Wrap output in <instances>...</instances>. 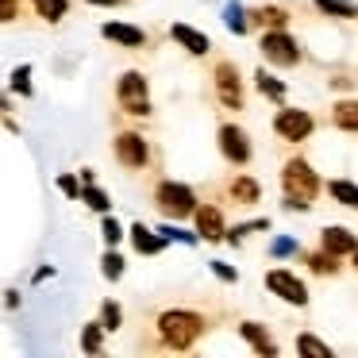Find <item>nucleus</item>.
I'll return each mask as SVG.
<instances>
[{"label":"nucleus","mask_w":358,"mask_h":358,"mask_svg":"<svg viewBox=\"0 0 358 358\" xmlns=\"http://www.w3.org/2000/svg\"><path fill=\"white\" fill-rule=\"evenodd\" d=\"M316 8L327 12V16H339V20H350L358 12L355 4H347V0H316Z\"/></svg>","instance_id":"nucleus-24"},{"label":"nucleus","mask_w":358,"mask_h":358,"mask_svg":"<svg viewBox=\"0 0 358 358\" xmlns=\"http://www.w3.org/2000/svg\"><path fill=\"white\" fill-rule=\"evenodd\" d=\"M31 4L39 12V20H47V24H58L70 12V0H31Z\"/></svg>","instance_id":"nucleus-17"},{"label":"nucleus","mask_w":358,"mask_h":358,"mask_svg":"<svg viewBox=\"0 0 358 358\" xmlns=\"http://www.w3.org/2000/svg\"><path fill=\"white\" fill-rule=\"evenodd\" d=\"M216 89H220V101L227 108H239L243 104V85H239V70L231 62H220L216 66Z\"/></svg>","instance_id":"nucleus-9"},{"label":"nucleus","mask_w":358,"mask_h":358,"mask_svg":"<svg viewBox=\"0 0 358 358\" xmlns=\"http://www.w3.org/2000/svg\"><path fill=\"white\" fill-rule=\"evenodd\" d=\"M239 331H243V339H250V347H255L258 355H278V343H273L270 335L262 331V324H250V320H247Z\"/></svg>","instance_id":"nucleus-16"},{"label":"nucleus","mask_w":358,"mask_h":358,"mask_svg":"<svg viewBox=\"0 0 358 358\" xmlns=\"http://www.w3.org/2000/svg\"><path fill=\"white\" fill-rule=\"evenodd\" d=\"M20 16V0H0V24H12Z\"/></svg>","instance_id":"nucleus-35"},{"label":"nucleus","mask_w":358,"mask_h":358,"mask_svg":"<svg viewBox=\"0 0 358 358\" xmlns=\"http://www.w3.org/2000/svg\"><path fill=\"white\" fill-rule=\"evenodd\" d=\"M262 55L278 66H296L301 50H296V43L289 39L285 31H270V35H262Z\"/></svg>","instance_id":"nucleus-5"},{"label":"nucleus","mask_w":358,"mask_h":358,"mask_svg":"<svg viewBox=\"0 0 358 358\" xmlns=\"http://www.w3.org/2000/svg\"><path fill=\"white\" fill-rule=\"evenodd\" d=\"M120 239H124V227H120L112 216H104V243H108V247H116Z\"/></svg>","instance_id":"nucleus-33"},{"label":"nucleus","mask_w":358,"mask_h":358,"mask_svg":"<svg viewBox=\"0 0 358 358\" xmlns=\"http://www.w3.org/2000/svg\"><path fill=\"white\" fill-rule=\"evenodd\" d=\"M266 227H270L266 220H250V224H239V227H235V231L227 235V239H239V235H247V231H266Z\"/></svg>","instance_id":"nucleus-37"},{"label":"nucleus","mask_w":358,"mask_h":358,"mask_svg":"<svg viewBox=\"0 0 358 358\" xmlns=\"http://www.w3.org/2000/svg\"><path fill=\"white\" fill-rule=\"evenodd\" d=\"M212 270H216V278H224V281H239V273H235L227 262H212Z\"/></svg>","instance_id":"nucleus-38"},{"label":"nucleus","mask_w":358,"mask_h":358,"mask_svg":"<svg viewBox=\"0 0 358 358\" xmlns=\"http://www.w3.org/2000/svg\"><path fill=\"white\" fill-rule=\"evenodd\" d=\"M101 270H104V278H108V281H120V278H124V258H120L116 250H108V255L101 258Z\"/></svg>","instance_id":"nucleus-30"},{"label":"nucleus","mask_w":358,"mask_h":358,"mask_svg":"<svg viewBox=\"0 0 358 358\" xmlns=\"http://www.w3.org/2000/svg\"><path fill=\"white\" fill-rule=\"evenodd\" d=\"M220 150H224V158H231V162H247L250 158V147H247V135L239 131V127H220Z\"/></svg>","instance_id":"nucleus-10"},{"label":"nucleus","mask_w":358,"mask_h":358,"mask_svg":"<svg viewBox=\"0 0 358 358\" xmlns=\"http://www.w3.org/2000/svg\"><path fill=\"white\" fill-rule=\"evenodd\" d=\"M101 35L112 39V43H120V47H143V43H147V35H143L139 27H131V24H104Z\"/></svg>","instance_id":"nucleus-14"},{"label":"nucleus","mask_w":358,"mask_h":358,"mask_svg":"<svg viewBox=\"0 0 358 358\" xmlns=\"http://www.w3.org/2000/svg\"><path fill=\"white\" fill-rule=\"evenodd\" d=\"M120 320H124L120 304H116V301H104V308H101V327H104V331H120Z\"/></svg>","instance_id":"nucleus-29"},{"label":"nucleus","mask_w":358,"mask_h":358,"mask_svg":"<svg viewBox=\"0 0 358 358\" xmlns=\"http://www.w3.org/2000/svg\"><path fill=\"white\" fill-rule=\"evenodd\" d=\"M131 243H135V250H139V255H158V250L166 247L162 235L150 231V227H143V224H135V227H131Z\"/></svg>","instance_id":"nucleus-15"},{"label":"nucleus","mask_w":358,"mask_h":358,"mask_svg":"<svg viewBox=\"0 0 358 358\" xmlns=\"http://www.w3.org/2000/svg\"><path fill=\"white\" fill-rule=\"evenodd\" d=\"M12 93H20V96H31V66H16L12 70Z\"/></svg>","instance_id":"nucleus-25"},{"label":"nucleus","mask_w":358,"mask_h":358,"mask_svg":"<svg viewBox=\"0 0 358 358\" xmlns=\"http://www.w3.org/2000/svg\"><path fill=\"white\" fill-rule=\"evenodd\" d=\"M335 124L347 127V131H358V101H339L335 104Z\"/></svg>","instance_id":"nucleus-18"},{"label":"nucleus","mask_w":358,"mask_h":358,"mask_svg":"<svg viewBox=\"0 0 358 358\" xmlns=\"http://www.w3.org/2000/svg\"><path fill=\"white\" fill-rule=\"evenodd\" d=\"M273 127H278L281 139L296 143V139H304V135L312 131V116H308V112H301V108H285V112H278Z\"/></svg>","instance_id":"nucleus-8"},{"label":"nucleus","mask_w":358,"mask_h":358,"mask_svg":"<svg viewBox=\"0 0 358 358\" xmlns=\"http://www.w3.org/2000/svg\"><path fill=\"white\" fill-rule=\"evenodd\" d=\"M250 20H255V24H262V27H273V31H278V27H285V12L281 8H255L250 12Z\"/></svg>","instance_id":"nucleus-21"},{"label":"nucleus","mask_w":358,"mask_h":358,"mask_svg":"<svg viewBox=\"0 0 358 358\" xmlns=\"http://www.w3.org/2000/svg\"><path fill=\"white\" fill-rule=\"evenodd\" d=\"M231 196H235L239 204H255V201H258V185H255L250 178H239V181L231 185Z\"/></svg>","instance_id":"nucleus-26"},{"label":"nucleus","mask_w":358,"mask_h":358,"mask_svg":"<svg viewBox=\"0 0 358 358\" xmlns=\"http://www.w3.org/2000/svg\"><path fill=\"white\" fill-rule=\"evenodd\" d=\"M89 4H101V8H112V4H120V0H89Z\"/></svg>","instance_id":"nucleus-39"},{"label":"nucleus","mask_w":358,"mask_h":358,"mask_svg":"<svg viewBox=\"0 0 358 358\" xmlns=\"http://www.w3.org/2000/svg\"><path fill=\"white\" fill-rule=\"evenodd\" d=\"M155 204L166 212V216H193L196 208V196L189 185H181V181H162V185L155 189Z\"/></svg>","instance_id":"nucleus-3"},{"label":"nucleus","mask_w":358,"mask_h":358,"mask_svg":"<svg viewBox=\"0 0 358 358\" xmlns=\"http://www.w3.org/2000/svg\"><path fill=\"white\" fill-rule=\"evenodd\" d=\"M270 255H273V258L296 255V239H273V243H270Z\"/></svg>","instance_id":"nucleus-34"},{"label":"nucleus","mask_w":358,"mask_h":358,"mask_svg":"<svg viewBox=\"0 0 358 358\" xmlns=\"http://www.w3.org/2000/svg\"><path fill=\"white\" fill-rule=\"evenodd\" d=\"M224 24H227V31L247 35L250 20H247V12H243V4H227V8H224Z\"/></svg>","instance_id":"nucleus-19"},{"label":"nucleus","mask_w":358,"mask_h":358,"mask_svg":"<svg viewBox=\"0 0 358 358\" xmlns=\"http://www.w3.org/2000/svg\"><path fill=\"white\" fill-rule=\"evenodd\" d=\"M81 201H85L93 212H108V193H104V189H96V185L81 189Z\"/></svg>","instance_id":"nucleus-27"},{"label":"nucleus","mask_w":358,"mask_h":358,"mask_svg":"<svg viewBox=\"0 0 358 358\" xmlns=\"http://www.w3.org/2000/svg\"><path fill=\"white\" fill-rule=\"evenodd\" d=\"M170 39H173V43H181V47H185L189 55H204V50L212 47V43H208V35L193 31L189 24H173V27H170Z\"/></svg>","instance_id":"nucleus-12"},{"label":"nucleus","mask_w":358,"mask_h":358,"mask_svg":"<svg viewBox=\"0 0 358 358\" xmlns=\"http://www.w3.org/2000/svg\"><path fill=\"white\" fill-rule=\"evenodd\" d=\"M58 189H62L66 196H81V185H78V178H73V173H62V178H58Z\"/></svg>","instance_id":"nucleus-36"},{"label":"nucleus","mask_w":358,"mask_h":358,"mask_svg":"<svg viewBox=\"0 0 358 358\" xmlns=\"http://www.w3.org/2000/svg\"><path fill=\"white\" fill-rule=\"evenodd\" d=\"M258 93L262 96H273V101H281V96H285V85H281L278 78H273V73H266V70H258Z\"/></svg>","instance_id":"nucleus-22"},{"label":"nucleus","mask_w":358,"mask_h":358,"mask_svg":"<svg viewBox=\"0 0 358 358\" xmlns=\"http://www.w3.org/2000/svg\"><path fill=\"white\" fill-rule=\"evenodd\" d=\"M101 343H104V327L101 324H85V331H81V350H85V355H96Z\"/></svg>","instance_id":"nucleus-23"},{"label":"nucleus","mask_w":358,"mask_h":358,"mask_svg":"<svg viewBox=\"0 0 358 358\" xmlns=\"http://www.w3.org/2000/svg\"><path fill=\"white\" fill-rule=\"evenodd\" d=\"M158 235H162V239H178V243H185V247H196V235H189V231H181V227H158Z\"/></svg>","instance_id":"nucleus-31"},{"label":"nucleus","mask_w":358,"mask_h":358,"mask_svg":"<svg viewBox=\"0 0 358 358\" xmlns=\"http://www.w3.org/2000/svg\"><path fill=\"white\" fill-rule=\"evenodd\" d=\"M327 193H331L339 204H347V208H358V185H350V181H331Z\"/></svg>","instance_id":"nucleus-20"},{"label":"nucleus","mask_w":358,"mask_h":358,"mask_svg":"<svg viewBox=\"0 0 358 358\" xmlns=\"http://www.w3.org/2000/svg\"><path fill=\"white\" fill-rule=\"evenodd\" d=\"M355 266H358V250H355Z\"/></svg>","instance_id":"nucleus-40"},{"label":"nucleus","mask_w":358,"mask_h":358,"mask_svg":"<svg viewBox=\"0 0 358 358\" xmlns=\"http://www.w3.org/2000/svg\"><path fill=\"white\" fill-rule=\"evenodd\" d=\"M266 285H270L273 293L281 296V301L296 304V308H301V304H308V293H304V285L293 278V273H285V270H270V273H266Z\"/></svg>","instance_id":"nucleus-7"},{"label":"nucleus","mask_w":358,"mask_h":358,"mask_svg":"<svg viewBox=\"0 0 358 358\" xmlns=\"http://www.w3.org/2000/svg\"><path fill=\"white\" fill-rule=\"evenodd\" d=\"M324 250H327V255H355L358 239L347 231V227H327V231H324Z\"/></svg>","instance_id":"nucleus-13"},{"label":"nucleus","mask_w":358,"mask_h":358,"mask_svg":"<svg viewBox=\"0 0 358 358\" xmlns=\"http://www.w3.org/2000/svg\"><path fill=\"white\" fill-rule=\"evenodd\" d=\"M281 181H285V204H289V208H308V201L316 196V189H320L316 173H312L308 162H301V158L285 162Z\"/></svg>","instance_id":"nucleus-2"},{"label":"nucleus","mask_w":358,"mask_h":358,"mask_svg":"<svg viewBox=\"0 0 358 358\" xmlns=\"http://www.w3.org/2000/svg\"><path fill=\"white\" fill-rule=\"evenodd\" d=\"M201 331H204V320L196 316V312L173 308V312H162V316H158V335H162V343H166V347H173V350L193 347Z\"/></svg>","instance_id":"nucleus-1"},{"label":"nucleus","mask_w":358,"mask_h":358,"mask_svg":"<svg viewBox=\"0 0 358 358\" xmlns=\"http://www.w3.org/2000/svg\"><path fill=\"white\" fill-rule=\"evenodd\" d=\"M308 266H312L316 273H335V270H339V266H335V255H312Z\"/></svg>","instance_id":"nucleus-32"},{"label":"nucleus","mask_w":358,"mask_h":358,"mask_svg":"<svg viewBox=\"0 0 358 358\" xmlns=\"http://www.w3.org/2000/svg\"><path fill=\"white\" fill-rule=\"evenodd\" d=\"M296 350H301V355H312V358H331V350H327V343L312 339V335H301V339H296Z\"/></svg>","instance_id":"nucleus-28"},{"label":"nucleus","mask_w":358,"mask_h":358,"mask_svg":"<svg viewBox=\"0 0 358 358\" xmlns=\"http://www.w3.org/2000/svg\"><path fill=\"white\" fill-rule=\"evenodd\" d=\"M116 96L124 104L127 116H150V101H147V78L139 70H127L116 85Z\"/></svg>","instance_id":"nucleus-4"},{"label":"nucleus","mask_w":358,"mask_h":358,"mask_svg":"<svg viewBox=\"0 0 358 358\" xmlns=\"http://www.w3.org/2000/svg\"><path fill=\"white\" fill-rule=\"evenodd\" d=\"M193 212H196V235H204L208 243L224 239V216H220V208L204 204V208H193Z\"/></svg>","instance_id":"nucleus-11"},{"label":"nucleus","mask_w":358,"mask_h":358,"mask_svg":"<svg viewBox=\"0 0 358 358\" xmlns=\"http://www.w3.org/2000/svg\"><path fill=\"white\" fill-rule=\"evenodd\" d=\"M116 158L127 166V170H139V166H147L150 150H147V143H143V135H135V131L116 135Z\"/></svg>","instance_id":"nucleus-6"}]
</instances>
